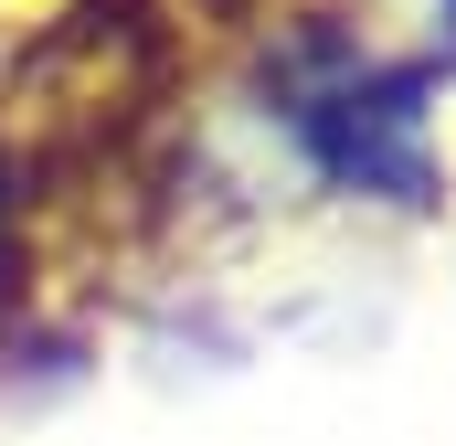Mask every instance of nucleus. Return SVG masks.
Listing matches in <instances>:
<instances>
[{"instance_id": "obj_1", "label": "nucleus", "mask_w": 456, "mask_h": 446, "mask_svg": "<svg viewBox=\"0 0 456 446\" xmlns=\"http://www.w3.org/2000/svg\"><path fill=\"white\" fill-rule=\"evenodd\" d=\"M393 32H403L436 75H456V0H393Z\"/></svg>"}, {"instance_id": "obj_2", "label": "nucleus", "mask_w": 456, "mask_h": 446, "mask_svg": "<svg viewBox=\"0 0 456 446\" xmlns=\"http://www.w3.org/2000/svg\"><path fill=\"white\" fill-rule=\"evenodd\" d=\"M11 266H21V181H11V149H0V309H11Z\"/></svg>"}]
</instances>
